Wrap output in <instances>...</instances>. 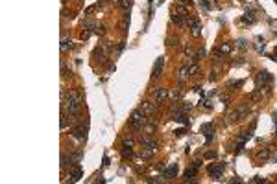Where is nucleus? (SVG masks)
Masks as SVG:
<instances>
[{
    "label": "nucleus",
    "instance_id": "1",
    "mask_svg": "<svg viewBox=\"0 0 277 184\" xmlns=\"http://www.w3.org/2000/svg\"><path fill=\"white\" fill-rule=\"evenodd\" d=\"M61 101H63V107H65L70 114H78V112H79V107H81V101H83V96H81L79 92H76V90H68Z\"/></svg>",
    "mask_w": 277,
    "mask_h": 184
},
{
    "label": "nucleus",
    "instance_id": "2",
    "mask_svg": "<svg viewBox=\"0 0 277 184\" xmlns=\"http://www.w3.org/2000/svg\"><path fill=\"white\" fill-rule=\"evenodd\" d=\"M129 122H131V125H133L135 129H142V127L146 125V114H142V112L137 109V111H133Z\"/></svg>",
    "mask_w": 277,
    "mask_h": 184
},
{
    "label": "nucleus",
    "instance_id": "3",
    "mask_svg": "<svg viewBox=\"0 0 277 184\" xmlns=\"http://www.w3.org/2000/svg\"><path fill=\"white\" fill-rule=\"evenodd\" d=\"M224 162H220V164H211L209 168H207V171H209V175L214 179V181H220L222 179V170H224Z\"/></svg>",
    "mask_w": 277,
    "mask_h": 184
},
{
    "label": "nucleus",
    "instance_id": "4",
    "mask_svg": "<svg viewBox=\"0 0 277 184\" xmlns=\"http://www.w3.org/2000/svg\"><path fill=\"white\" fill-rule=\"evenodd\" d=\"M257 83L259 85H272L274 83V76L270 72H266V70H261L257 74Z\"/></svg>",
    "mask_w": 277,
    "mask_h": 184
},
{
    "label": "nucleus",
    "instance_id": "5",
    "mask_svg": "<svg viewBox=\"0 0 277 184\" xmlns=\"http://www.w3.org/2000/svg\"><path fill=\"white\" fill-rule=\"evenodd\" d=\"M142 147H144V151H155L159 146H157V142H153V140H150V136H144L142 138Z\"/></svg>",
    "mask_w": 277,
    "mask_h": 184
},
{
    "label": "nucleus",
    "instance_id": "6",
    "mask_svg": "<svg viewBox=\"0 0 277 184\" xmlns=\"http://www.w3.org/2000/svg\"><path fill=\"white\" fill-rule=\"evenodd\" d=\"M200 131L207 136V142L213 140V131H214V125H213V123H203V125L200 127Z\"/></svg>",
    "mask_w": 277,
    "mask_h": 184
},
{
    "label": "nucleus",
    "instance_id": "7",
    "mask_svg": "<svg viewBox=\"0 0 277 184\" xmlns=\"http://www.w3.org/2000/svg\"><path fill=\"white\" fill-rule=\"evenodd\" d=\"M189 24H190V31H192V35H194V37H200V35H202V28H200L198 20H196V18H189Z\"/></svg>",
    "mask_w": 277,
    "mask_h": 184
},
{
    "label": "nucleus",
    "instance_id": "8",
    "mask_svg": "<svg viewBox=\"0 0 277 184\" xmlns=\"http://www.w3.org/2000/svg\"><path fill=\"white\" fill-rule=\"evenodd\" d=\"M139 111H141L142 114H148V116H152V114L155 112V105H150V103L142 101V103H141V107H139Z\"/></svg>",
    "mask_w": 277,
    "mask_h": 184
},
{
    "label": "nucleus",
    "instance_id": "9",
    "mask_svg": "<svg viewBox=\"0 0 277 184\" xmlns=\"http://www.w3.org/2000/svg\"><path fill=\"white\" fill-rule=\"evenodd\" d=\"M163 57H159L157 61H155V65H153V70H152V77L155 79V77H159V74H161V68H163Z\"/></svg>",
    "mask_w": 277,
    "mask_h": 184
},
{
    "label": "nucleus",
    "instance_id": "10",
    "mask_svg": "<svg viewBox=\"0 0 277 184\" xmlns=\"http://www.w3.org/2000/svg\"><path fill=\"white\" fill-rule=\"evenodd\" d=\"M174 120L179 122V123H185V125H190V120L187 118V114H183L181 111L179 112H174Z\"/></svg>",
    "mask_w": 277,
    "mask_h": 184
},
{
    "label": "nucleus",
    "instance_id": "11",
    "mask_svg": "<svg viewBox=\"0 0 277 184\" xmlns=\"http://www.w3.org/2000/svg\"><path fill=\"white\" fill-rule=\"evenodd\" d=\"M81 168L78 166V164H74V168H72V171H70V177H72V182H76V181H79L81 179Z\"/></svg>",
    "mask_w": 277,
    "mask_h": 184
},
{
    "label": "nucleus",
    "instance_id": "12",
    "mask_svg": "<svg viewBox=\"0 0 277 184\" xmlns=\"http://www.w3.org/2000/svg\"><path fill=\"white\" fill-rule=\"evenodd\" d=\"M177 175V166L174 164V166H168L166 170H165V179H174Z\"/></svg>",
    "mask_w": 277,
    "mask_h": 184
},
{
    "label": "nucleus",
    "instance_id": "13",
    "mask_svg": "<svg viewBox=\"0 0 277 184\" xmlns=\"http://www.w3.org/2000/svg\"><path fill=\"white\" fill-rule=\"evenodd\" d=\"M72 135H74L76 138H79V140H83V138L87 136V129H85L83 125H79V127H76V129H74V133H72Z\"/></svg>",
    "mask_w": 277,
    "mask_h": 184
},
{
    "label": "nucleus",
    "instance_id": "14",
    "mask_svg": "<svg viewBox=\"0 0 277 184\" xmlns=\"http://www.w3.org/2000/svg\"><path fill=\"white\" fill-rule=\"evenodd\" d=\"M166 96H168V90H166V88H159V90H155V100H157V101L166 100Z\"/></svg>",
    "mask_w": 277,
    "mask_h": 184
},
{
    "label": "nucleus",
    "instance_id": "15",
    "mask_svg": "<svg viewBox=\"0 0 277 184\" xmlns=\"http://www.w3.org/2000/svg\"><path fill=\"white\" fill-rule=\"evenodd\" d=\"M74 46H72V41H68L67 37H63V42H61V50L63 52H68V50H72Z\"/></svg>",
    "mask_w": 277,
    "mask_h": 184
},
{
    "label": "nucleus",
    "instance_id": "16",
    "mask_svg": "<svg viewBox=\"0 0 277 184\" xmlns=\"http://www.w3.org/2000/svg\"><path fill=\"white\" fill-rule=\"evenodd\" d=\"M194 175H196V168H190L183 173V179L185 181H194Z\"/></svg>",
    "mask_w": 277,
    "mask_h": 184
},
{
    "label": "nucleus",
    "instance_id": "17",
    "mask_svg": "<svg viewBox=\"0 0 277 184\" xmlns=\"http://www.w3.org/2000/svg\"><path fill=\"white\" fill-rule=\"evenodd\" d=\"M242 22H244V24H253V22H255V17H253V13H246V15L242 17Z\"/></svg>",
    "mask_w": 277,
    "mask_h": 184
},
{
    "label": "nucleus",
    "instance_id": "18",
    "mask_svg": "<svg viewBox=\"0 0 277 184\" xmlns=\"http://www.w3.org/2000/svg\"><path fill=\"white\" fill-rule=\"evenodd\" d=\"M133 155V146H124V149H122V157L124 159H128V157H131Z\"/></svg>",
    "mask_w": 277,
    "mask_h": 184
},
{
    "label": "nucleus",
    "instance_id": "19",
    "mask_svg": "<svg viewBox=\"0 0 277 184\" xmlns=\"http://www.w3.org/2000/svg\"><path fill=\"white\" fill-rule=\"evenodd\" d=\"M257 157H259V160H268V159H270V149L266 147V149L259 151V155H257Z\"/></svg>",
    "mask_w": 277,
    "mask_h": 184
},
{
    "label": "nucleus",
    "instance_id": "20",
    "mask_svg": "<svg viewBox=\"0 0 277 184\" xmlns=\"http://www.w3.org/2000/svg\"><path fill=\"white\" fill-rule=\"evenodd\" d=\"M118 6H120L124 11H128V9L133 6V0H120V2H118Z\"/></svg>",
    "mask_w": 277,
    "mask_h": 184
},
{
    "label": "nucleus",
    "instance_id": "21",
    "mask_svg": "<svg viewBox=\"0 0 277 184\" xmlns=\"http://www.w3.org/2000/svg\"><path fill=\"white\" fill-rule=\"evenodd\" d=\"M187 74H189V76H196V74H198V66H196L194 63H190V65L187 66Z\"/></svg>",
    "mask_w": 277,
    "mask_h": 184
},
{
    "label": "nucleus",
    "instance_id": "22",
    "mask_svg": "<svg viewBox=\"0 0 277 184\" xmlns=\"http://www.w3.org/2000/svg\"><path fill=\"white\" fill-rule=\"evenodd\" d=\"M237 120H238V112H237V111H233V112L227 114V123H233V122H237Z\"/></svg>",
    "mask_w": 277,
    "mask_h": 184
},
{
    "label": "nucleus",
    "instance_id": "23",
    "mask_svg": "<svg viewBox=\"0 0 277 184\" xmlns=\"http://www.w3.org/2000/svg\"><path fill=\"white\" fill-rule=\"evenodd\" d=\"M255 50H257V52H263V50H264V39H261V37L257 39V44H255Z\"/></svg>",
    "mask_w": 277,
    "mask_h": 184
},
{
    "label": "nucleus",
    "instance_id": "24",
    "mask_svg": "<svg viewBox=\"0 0 277 184\" xmlns=\"http://www.w3.org/2000/svg\"><path fill=\"white\" fill-rule=\"evenodd\" d=\"M250 138H251V131H248V133H242V135L238 136V142H242V144H244V142H246V140H250Z\"/></svg>",
    "mask_w": 277,
    "mask_h": 184
},
{
    "label": "nucleus",
    "instance_id": "25",
    "mask_svg": "<svg viewBox=\"0 0 277 184\" xmlns=\"http://www.w3.org/2000/svg\"><path fill=\"white\" fill-rule=\"evenodd\" d=\"M172 20H174V22H176L177 26H183V22H185L181 15H172Z\"/></svg>",
    "mask_w": 277,
    "mask_h": 184
},
{
    "label": "nucleus",
    "instance_id": "26",
    "mask_svg": "<svg viewBox=\"0 0 277 184\" xmlns=\"http://www.w3.org/2000/svg\"><path fill=\"white\" fill-rule=\"evenodd\" d=\"M218 50L222 52V55H224V53H229V52H231V44H227V42H226V44H222Z\"/></svg>",
    "mask_w": 277,
    "mask_h": 184
},
{
    "label": "nucleus",
    "instance_id": "27",
    "mask_svg": "<svg viewBox=\"0 0 277 184\" xmlns=\"http://www.w3.org/2000/svg\"><path fill=\"white\" fill-rule=\"evenodd\" d=\"M79 160H81V151H79V153H76V155H72V157H70V162H72V164H78V162H79Z\"/></svg>",
    "mask_w": 277,
    "mask_h": 184
},
{
    "label": "nucleus",
    "instance_id": "28",
    "mask_svg": "<svg viewBox=\"0 0 277 184\" xmlns=\"http://www.w3.org/2000/svg\"><path fill=\"white\" fill-rule=\"evenodd\" d=\"M94 31H96L98 35H104V33H105V28H104L102 24H96V26H94Z\"/></svg>",
    "mask_w": 277,
    "mask_h": 184
},
{
    "label": "nucleus",
    "instance_id": "29",
    "mask_svg": "<svg viewBox=\"0 0 277 184\" xmlns=\"http://www.w3.org/2000/svg\"><path fill=\"white\" fill-rule=\"evenodd\" d=\"M237 46H238V48H240V50H244V48H246V46H248V42H246V41H244V39H238V41H237Z\"/></svg>",
    "mask_w": 277,
    "mask_h": 184
},
{
    "label": "nucleus",
    "instance_id": "30",
    "mask_svg": "<svg viewBox=\"0 0 277 184\" xmlns=\"http://www.w3.org/2000/svg\"><path fill=\"white\" fill-rule=\"evenodd\" d=\"M67 164H68V157L63 153V155H61V168H67Z\"/></svg>",
    "mask_w": 277,
    "mask_h": 184
},
{
    "label": "nucleus",
    "instance_id": "31",
    "mask_svg": "<svg viewBox=\"0 0 277 184\" xmlns=\"http://www.w3.org/2000/svg\"><path fill=\"white\" fill-rule=\"evenodd\" d=\"M63 76H65V77H72V72L67 68V65H63Z\"/></svg>",
    "mask_w": 277,
    "mask_h": 184
},
{
    "label": "nucleus",
    "instance_id": "32",
    "mask_svg": "<svg viewBox=\"0 0 277 184\" xmlns=\"http://www.w3.org/2000/svg\"><path fill=\"white\" fill-rule=\"evenodd\" d=\"M200 4H202V7H203V9H207V11H209V9H211V7H213V6H211V4H209V2H207V0H202V2H200Z\"/></svg>",
    "mask_w": 277,
    "mask_h": 184
},
{
    "label": "nucleus",
    "instance_id": "33",
    "mask_svg": "<svg viewBox=\"0 0 277 184\" xmlns=\"http://www.w3.org/2000/svg\"><path fill=\"white\" fill-rule=\"evenodd\" d=\"M177 13H179L181 17H189V15H187V9H185V7H181V6L177 7Z\"/></svg>",
    "mask_w": 277,
    "mask_h": 184
},
{
    "label": "nucleus",
    "instance_id": "34",
    "mask_svg": "<svg viewBox=\"0 0 277 184\" xmlns=\"http://www.w3.org/2000/svg\"><path fill=\"white\" fill-rule=\"evenodd\" d=\"M203 55H205V48H200V50H198V53H196V61H198L200 57H203Z\"/></svg>",
    "mask_w": 277,
    "mask_h": 184
},
{
    "label": "nucleus",
    "instance_id": "35",
    "mask_svg": "<svg viewBox=\"0 0 277 184\" xmlns=\"http://www.w3.org/2000/svg\"><path fill=\"white\" fill-rule=\"evenodd\" d=\"M190 109H192V103H190V101H189V103H183V107H181L183 112H185V111H190Z\"/></svg>",
    "mask_w": 277,
    "mask_h": 184
},
{
    "label": "nucleus",
    "instance_id": "36",
    "mask_svg": "<svg viewBox=\"0 0 277 184\" xmlns=\"http://www.w3.org/2000/svg\"><path fill=\"white\" fill-rule=\"evenodd\" d=\"M202 107H205V109H211V101H209V100H202Z\"/></svg>",
    "mask_w": 277,
    "mask_h": 184
},
{
    "label": "nucleus",
    "instance_id": "37",
    "mask_svg": "<svg viewBox=\"0 0 277 184\" xmlns=\"http://www.w3.org/2000/svg\"><path fill=\"white\" fill-rule=\"evenodd\" d=\"M67 123H68V122H67V116H65V114H61V127L65 129V127H67Z\"/></svg>",
    "mask_w": 277,
    "mask_h": 184
},
{
    "label": "nucleus",
    "instance_id": "38",
    "mask_svg": "<svg viewBox=\"0 0 277 184\" xmlns=\"http://www.w3.org/2000/svg\"><path fill=\"white\" fill-rule=\"evenodd\" d=\"M174 135H176V136H183V135H185V129H176Z\"/></svg>",
    "mask_w": 277,
    "mask_h": 184
},
{
    "label": "nucleus",
    "instance_id": "39",
    "mask_svg": "<svg viewBox=\"0 0 277 184\" xmlns=\"http://www.w3.org/2000/svg\"><path fill=\"white\" fill-rule=\"evenodd\" d=\"M205 159H216V153H214V151H209V153H205Z\"/></svg>",
    "mask_w": 277,
    "mask_h": 184
},
{
    "label": "nucleus",
    "instance_id": "40",
    "mask_svg": "<svg viewBox=\"0 0 277 184\" xmlns=\"http://www.w3.org/2000/svg\"><path fill=\"white\" fill-rule=\"evenodd\" d=\"M94 7H96V6H91V7H87V11H85V13H87V15H91V13L94 11Z\"/></svg>",
    "mask_w": 277,
    "mask_h": 184
},
{
    "label": "nucleus",
    "instance_id": "41",
    "mask_svg": "<svg viewBox=\"0 0 277 184\" xmlns=\"http://www.w3.org/2000/svg\"><path fill=\"white\" fill-rule=\"evenodd\" d=\"M179 4H189V6H192V0H177Z\"/></svg>",
    "mask_w": 277,
    "mask_h": 184
},
{
    "label": "nucleus",
    "instance_id": "42",
    "mask_svg": "<svg viewBox=\"0 0 277 184\" xmlns=\"http://www.w3.org/2000/svg\"><path fill=\"white\" fill-rule=\"evenodd\" d=\"M89 35H91V33H89V31H85V33L81 35V39H83V41H87V39H89Z\"/></svg>",
    "mask_w": 277,
    "mask_h": 184
},
{
    "label": "nucleus",
    "instance_id": "43",
    "mask_svg": "<svg viewBox=\"0 0 277 184\" xmlns=\"http://www.w3.org/2000/svg\"><path fill=\"white\" fill-rule=\"evenodd\" d=\"M124 146H133V140H124Z\"/></svg>",
    "mask_w": 277,
    "mask_h": 184
},
{
    "label": "nucleus",
    "instance_id": "44",
    "mask_svg": "<svg viewBox=\"0 0 277 184\" xmlns=\"http://www.w3.org/2000/svg\"><path fill=\"white\" fill-rule=\"evenodd\" d=\"M202 166V160H194V168H200Z\"/></svg>",
    "mask_w": 277,
    "mask_h": 184
},
{
    "label": "nucleus",
    "instance_id": "45",
    "mask_svg": "<svg viewBox=\"0 0 277 184\" xmlns=\"http://www.w3.org/2000/svg\"><path fill=\"white\" fill-rule=\"evenodd\" d=\"M274 123L277 125V114H274Z\"/></svg>",
    "mask_w": 277,
    "mask_h": 184
},
{
    "label": "nucleus",
    "instance_id": "46",
    "mask_svg": "<svg viewBox=\"0 0 277 184\" xmlns=\"http://www.w3.org/2000/svg\"><path fill=\"white\" fill-rule=\"evenodd\" d=\"M116 2H120V0H116Z\"/></svg>",
    "mask_w": 277,
    "mask_h": 184
},
{
    "label": "nucleus",
    "instance_id": "47",
    "mask_svg": "<svg viewBox=\"0 0 277 184\" xmlns=\"http://www.w3.org/2000/svg\"><path fill=\"white\" fill-rule=\"evenodd\" d=\"M63 2H65V0H63Z\"/></svg>",
    "mask_w": 277,
    "mask_h": 184
}]
</instances>
